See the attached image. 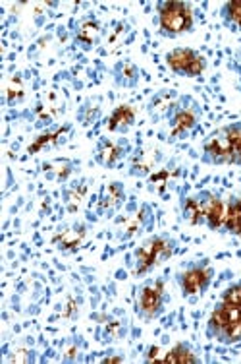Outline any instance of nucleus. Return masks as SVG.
<instances>
[{"label": "nucleus", "instance_id": "obj_14", "mask_svg": "<svg viewBox=\"0 0 241 364\" xmlns=\"http://www.w3.org/2000/svg\"><path fill=\"white\" fill-rule=\"evenodd\" d=\"M72 132V127L69 124H64V127H56V128H50L47 130L45 134H41L37 140L29 146V151L31 154H39L43 149H48V147H56L64 144V141L68 140L69 136L68 134Z\"/></svg>", "mask_w": 241, "mask_h": 364}, {"label": "nucleus", "instance_id": "obj_4", "mask_svg": "<svg viewBox=\"0 0 241 364\" xmlns=\"http://www.w3.org/2000/svg\"><path fill=\"white\" fill-rule=\"evenodd\" d=\"M174 250L176 240L168 235H155L147 238L133 252V272L135 275H147L155 267L162 266L166 259L172 258Z\"/></svg>", "mask_w": 241, "mask_h": 364}, {"label": "nucleus", "instance_id": "obj_22", "mask_svg": "<svg viewBox=\"0 0 241 364\" xmlns=\"http://www.w3.org/2000/svg\"><path fill=\"white\" fill-rule=\"evenodd\" d=\"M222 20L230 29L241 31V2H226L222 8Z\"/></svg>", "mask_w": 241, "mask_h": 364}, {"label": "nucleus", "instance_id": "obj_6", "mask_svg": "<svg viewBox=\"0 0 241 364\" xmlns=\"http://www.w3.org/2000/svg\"><path fill=\"white\" fill-rule=\"evenodd\" d=\"M164 279L152 277V279L143 281L138 287V293H135V312L145 322H151L155 318H159L162 314V310H164Z\"/></svg>", "mask_w": 241, "mask_h": 364}, {"label": "nucleus", "instance_id": "obj_12", "mask_svg": "<svg viewBox=\"0 0 241 364\" xmlns=\"http://www.w3.org/2000/svg\"><path fill=\"white\" fill-rule=\"evenodd\" d=\"M178 91L174 90H159L151 99H149V105H147V111H149V117H151L155 122H160V120H168V117L172 114V111L176 109L179 101Z\"/></svg>", "mask_w": 241, "mask_h": 364}, {"label": "nucleus", "instance_id": "obj_1", "mask_svg": "<svg viewBox=\"0 0 241 364\" xmlns=\"http://www.w3.org/2000/svg\"><path fill=\"white\" fill-rule=\"evenodd\" d=\"M207 333L224 345L241 341V279L230 285L214 306L208 318Z\"/></svg>", "mask_w": 241, "mask_h": 364}, {"label": "nucleus", "instance_id": "obj_5", "mask_svg": "<svg viewBox=\"0 0 241 364\" xmlns=\"http://www.w3.org/2000/svg\"><path fill=\"white\" fill-rule=\"evenodd\" d=\"M157 12L162 36L178 37L193 29V10L187 2H160Z\"/></svg>", "mask_w": 241, "mask_h": 364}, {"label": "nucleus", "instance_id": "obj_15", "mask_svg": "<svg viewBox=\"0 0 241 364\" xmlns=\"http://www.w3.org/2000/svg\"><path fill=\"white\" fill-rule=\"evenodd\" d=\"M85 235H87L85 225L74 223L69 227H64L62 231H58V235L55 237V245L69 252V250H76V248L82 246V242L85 240Z\"/></svg>", "mask_w": 241, "mask_h": 364}, {"label": "nucleus", "instance_id": "obj_23", "mask_svg": "<svg viewBox=\"0 0 241 364\" xmlns=\"http://www.w3.org/2000/svg\"><path fill=\"white\" fill-rule=\"evenodd\" d=\"M101 111H103V105H101V101L99 99H89L85 105H82L79 109V122L82 124H93L99 117H101Z\"/></svg>", "mask_w": 241, "mask_h": 364}, {"label": "nucleus", "instance_id": "obj_11", "mask_svg": "<svg viewBox=\"0 0 241 364\" xmlns=\"http://www.w3.org/2000/svg\"><path fill=\"white\" fill-rule=\"evenodd\" d=\"M125 202V190L120 182H108L96 196V213L101 218H112Z\"/></svg>", "mask_w": 241, "mask_h": 364}, {"label": "nucleus", "instance_id": "obj_10", "mask_svg": "<svg viewBox=\"0 0 241 364\" xmlns=\"http://www.w3.org/2000/svg\"><path fill=\"white\" fill-rule=\"evenodd\" d=\"M130 141L125 138H101L95 147V161L101 167L116 168L130 154Z\"/></svg>", "mask_w": 241, "mask_h": 364}, {"label": "nucleus", "instance_id": "obj_7", "mask_svg": "<svg viewBox=\"0 0 241 364\" xmlns=\"http://www.w3.org/2000/svg\"><path fill=\"white\" fill-rule=\"evenodd\" d=\"M201 109L191 97H179L178 105L168 117V136L170 140H186L199 124Z\"/></svg>", "mask_w": 241, "mask_h": 364}, {"label": "nucleus", "instance_id": "obj_2", "mask_svg": "<svg viewBox=\"0 0 241 364\" xmlns=\"http://www.w3.org/2000/svg\"><path fill=\"white\" fill-rule=\"evenodd\" d=\"M203 161L241 167V122L214 130L203 144Z\"/></svg>", "mask_w": 241, "mask_h": 364}, {"label": "nucleus", "instance_id": "obj_9", "mask_svg": "<svg viewBox=\"0 0 241 364\" xmlns=\"http://www.w3.org/2000/svg\"><path fill=\"white\" fill-rule=\"evenodd\" d=\"M166 64L174 74L184 77H197L207 68L205 56L195 49H187V47H178V49L170 50L166 55Z\"/></svg>", "mask_w": 241, "mask_h": 364}, {"label": "nucleus", "instance_id": "obj_13", "mask_svg": "<svg viewBox=\"0 0 241 364\" xmlns=\"http://www.w3.org/2000/svg\"><path fill=\"white\" fill-rule=\"evenodd\" d=\"M103 26L95 18H85L77 23L76 28V43L83 50L95 49L96 45L103 39Z\"/></svg>", "mask_w": 241, "mask_h": 364}, {"label": "nucleus", "instance_id": "obj_8", "mask_svg": "<svg viewBox=\"0 0 241 364\" xmlns=\"http://www.w3.org/2000/svg\"><path fill=\"white\" fill-rule=\"evenodd\" d=\"M214 269L211 267L207 259H199V262H191L187 264L181 272L178 273V285L181 294L186 299H193L199 296L208 289V285L213 283Z\"/></svg>", "mask_w": 241, "mask_h": 364}, {"label": "nucleus", "instance_id": "obj_18", "mask_svg": "<svg viewBox=\"0 0 241 364\" xmlns=\"http://www.w3.org/2000/svg\"><path fill=\"white\" fill-rule=\"evenodd\" d=\"M112 77L120 87H133V85H138L141 70H139L138 64L131 63V60H120L112 68Z\"/></svg>", "mask_w": 241, "mask_h": 364}, {"label": "nucleus", "instance_id": "obj_19", "mask_svg": "<svg viewBox=\"0 0 241 364\" xmlns=\"http://www.w3.org/2000/svg\"><path fill=\"white\" fill-rule=\"evenodd\" d=\"M160 159L159 154L155 151H138V154L131 157V168L130 173L135 176H147L151 173L152 168L157 167V161Z\"/></svg>", "mask_w": 241, "mask_h": 364}, {"label": "nucleus", "instance_id": "obj_17", "mask_svg": "<svg viewBox=\"0 0 241 364\" xmlns=\"http://www.w3.org/2000/svg\"><path fill=\"white\" fill-rule=\"evenodd\" d=\"M220 232L241 235V196L226 198V210H224V223Z\"/></svg>", "mask_w": 241, "mask_h": 364}, {"label": "nucleus", "instance_id": "obj_3", "mask_svg": "<svg viewBox=\"0 0 241 364\" xmlns=\"http://www.w3.org/2000/svg\"><path fill=\"white\" fill-rule=\"evenodd\" d=\"M226 198L214 192H197L181 200V215L187 223L205 225L213 231H222Z\"/></svg>", "mask_w": 241, "mask_h": 364}, {"label": "nucleus", "instance_id": "obj_16", "mask_svg": "<svg viewBox=\"0 0 241 364\" xmlns=\"http://www.w3.org/2000/svg\"><path fill=\"white\" fill-rule=\"evenodd\" d=\"M135 124V111L130 105H120L111 112L106 127L114 134H125Z\"/></svg>", "mask_w": 241, "mask_h": 364}, {"label": "nucleus", "instance_id": "obj_21", "mask_svg": "<svg viewBox=\"0 0 241 364\" xmlns=\"http://www.w3.org/2000/svg\"><path fill=\"white\" fill-rule=\"evenodd\" d=\"M162 363H174V364H195L199 363V357L195 355V350L191 349V345L178 343L174 349L166 353V357L162 358Z\"/></svg>", "mask_w": 241, "mask_h": 364}, {"label": "nucleus", "instance_id": "obj_20", "mask_svg": "<svg viewBox=\"0 0 241 364\" xmlns=\"http://www.w3.org/2000/svg\"><path fill=\"white\" fill-rule=\"evenodd\" d=\"M74 163L69 161V159H52V161H48L43 165V171H45V176L50 178V181L55 182H64L72 175V167Z\"/></svg>", "mask_w": 241, "mask_h": 364}]
</instances>
